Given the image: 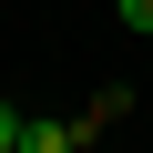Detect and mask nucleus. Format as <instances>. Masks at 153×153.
Returning <instances> with one entry per match:
<instances>
[{"label":"nucleus","mask_w":153,"mask_h":153,"mask_svg":"<svg viewBox=\"0 0 153 153\" xmlns=\"http://www.w3.org/2000/svg\"><path fill=\"white\" fill-rule=\"evenodd\" d=\"M21 153H82V123H21Z\"/></svg>","instance_id":"1"},{"label":"nucleus","mask_w":153,"mask_h":153,"mask_svg":"<svg viewBox=\"0 0 153 153\" xmlns=\"http://www.w3.org/2000/svg\"><path fill=\"white\" fill-rule=\"evenodd\" d=\"M21 123H31V112H10V102H0V153H10V143H21Z\"/></svg>","instance_id":"2"},{"label":"nucleus","mask_w":153,"mask_h":153,"mask_svg":"<svg viewBox=\"0 0 153 153\" xmlns=\"http://www.w3.org/2000/svg\"><path fill=\"white\" fill-rule=\"evenodd\" d=\"M112 10H123V21H133V31H153V0H112Z\"/></svg>","instance_id":"3"},{"label":"nucleus","mask_w":153,"mask_h":153,"mask_svg":"<svg viewBox=\"0 0 153 153\" xmlns=\"http://www.w3.org/2000/svg\"><path fill=\"white\" fill-rule=\"evenodd\" d=\"M10 153H21V143H10Z\"/></svg>","instance_id":"4"}]
</instances>
